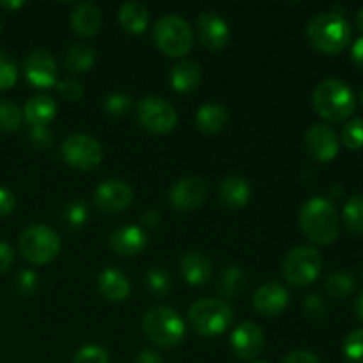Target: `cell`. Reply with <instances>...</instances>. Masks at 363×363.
Here are the masks:
<instances>
[{
	"mask_svg": "<svg viewBox=\"0 0 363 363\" xmlns=\"http://www.w3.org/2000/svg\"><path fill=\"white\" fill-rule=\"evenodd\" d=\"M303 308H305V314L311 315V318H315V319L325 318L326 311H328V307H326V301L323 300L319 294H311V296L305 300Z\"/></svg>",
	"mask_w": 363,
	"mask_h": 363,
	"instance_id": "42",
	"label": "cell"
},
{
	"mask_svg": "<svg viewBox=\"0 0 363 363\" xmlns=\"http://www.w3.org/2000/svg\"><path fill=\"white\" fill-rule=\"evenodd\" d=\"M323 257L314 247H296L286 255L282 264L284 279L294 287H307L318 280Z\"/></svg>",
	"mask_w": 363,
	"mask_h": 363,
	"instance_id": "7",
	"label": "cell"
},
{
	"mask_svg": "<svg viewBox=\"0 0 363 363\" xmlns=\"http://www.w3.org/2000/svg\"><path fill=\"white\" fill-rule=\"evenodd\" d=\"M208 186L201 177H184L170 188V204L179 211H191L206 201Z\"/></svg>",
	"mask_w": 363,
	"mask_h": 363,
	"instance_id": "15",
	"label": "cell"
},
{
	"mask_svg": "<svg viewBox=\"0 0 363 363\" xmlns=\"http://www.w3.org/2000/svg\"><path fill=\"white\" fill-rule=\"evenodd\" d=\"M301 233L315 245H332L339 238V213L332 201L312 197L301 206L298 215Z\"/></svg>",
	"mask_w": 363,
	"mask_h": 363,
	"instance_id": "1",
	"label": "cell"
},
{
	"mask_svg": "<svg viewBox=\"0 0 363 363\" xmlns=\"http://www.w3.org/2000/svg\"><path fill=\"white\" fill-rule=\"evenodd\" d=\"M197 35L202 46L211 52H220L227 46L230 38V28L227 21L215 11H206L197 18Z\"/></svg>",
	"mask_w": 363,
	"mask_h": 363,
	"instance_id": "12",
	"label": "cell"
},
{
	"mask_svg": "<svg viewBox=\"0 0 363 363\" xmlns=\"http://www.w3.org/2000/svg\"><path fill=\"white\" fill-rule=\"evenodd\" d=\"M21 6H23V2H0V7H6V9H18Z\"/></svg>",
	"mask_w": 363,
	"mask_h": 363,
	"instance_id": "50",
	"label": "cell"
},
{
	"mask_svg": "<svg viewBox=\"0 0 363 363\" xmlns=\"http://www.w3.org/2000/svg\"><path fill=\"white\" fill-rule=\"evenodd\" d=\"M28 140H30V144L34 145V147L48 149L52 147L55 137H53V133L48 130V128L43 126V128H32L30 133H28Z\"/></svg>",
	"mask_w": 363,
	"mask_h": 363,
	"instance_id": "41",
	"label": "cell"
},
{
	"mask_svg": "<svg viewBox=\"0 0 363 363\" xmlns=\"http://www.w3.org/2000/svg\"><path fill=\"white\" fill-rule=\"evenodd\" d=\"M351 59H353L354 66L363 69V35L358 38L357 41L353 43V46H351Z\"/></svg>",
	"mask_w": 363,
	"mask_h": 363,
	"instance_id": "46",
	"label": "cell"
},
{
	"mask_svg": "<svg viewBox=\"0 0 363 363\" xmlns=\"http://www.w3.org/2000/svg\"><path fill=\"white\" fill-rule=\"evenodd\" d=\"M315 113L330 123H342L350 119L357 108V98L350 85L337 78H326L312 94Z\"/></svg>",
	"mask_w": 363,
	"mask_h": 363,
	"instance_id": "3",
	"label": "cell"
},
{
	"mask_svg": "<svg viewBox=\"0 0 363 363\" xmlns=\"http://www.w3.org/2000/svg\"><path fill=\"white\" fill-rule=\"evenodd\" d=\"M110 357L101 346H84L74 353L73 363H108Z\"/></svg>",
	"mask_w": 363,
	"mask_h": 363,
	"instance_id": "39",
	"label": "cell"
},
{
	"mask_svg": "<svg viewBox=\"0 0 363 363\" xmlns=\"http://www.w3.org/2000/svg\"><path fill=\"white\" fill-rule=\"evenodd\" d=\"M357 27H358V30L362 32V35H363V7L360 11H358V14H357Z\"/></svg>",
	"mask_w": 363,
	"mask_h": 363,
	"instance_id": "51",
	"label": "cell"
},
{
	"mask_svg": "<svg viewBox=\"0 0 363 363\" xmlns=\"http://www.w3.org/2000/svg\"><path fill=\"white\" fill-rule=\"evenodd\" d=\"M218 195L222 204H225L227 208L241 209L250 201V183L241 176H229L220 183Z\"/></svg>",
	"mask_w": 363,
	"mask_h": 363,
	"instance_id": "21",
	"label": "cell"
},
{
	"mask_svg": "<svg viewBox=\"0 0 363 363\" xmlns=\"http://www.w3.org/2000/svg\"><path fill=\"white\" fill-rule=\"evenodd\" d=\"M252 303H254L257 314L266 315V318H275V315L282 314L289 305V293L279 282L262 284L255 291Z\"/></svg>",
	"mask_w": 363,
	"mask_h": 363,
	"instance_id": "16",
	"label": "cell"
},
{
	"mask_svg": "<svg viewBox=\"0 0 363 363\" xmlns=\"http://www.w3.org/2000/svg\"><path fill=\"white\" fill-rule=\"evenodd\" d=\"M360 103H362V106H363V91H362V94H360Z\"/></svg>",
	"mask_w": 363,
	"mask_h": 363,
	"instance_id": "52",
	"label": "cell"
},
{
	"mask_svg": "<svg viewBox=\"0 0 363 363\" xmlns=\"http://www.w3.org/2000/svg\"><path fill=\"white\" fill-rule=\"evenodd\" d=\"M227 121H229V112H227L225 106L216 105V103L202 105L197 110V116H195V123H197L199 130L208 135L220 133L227 126Z\"/></svg>",
	"mask_w": 363,
	"mask_h": 363,
	"instance_id": "25",
	"label": "cell"
},
{
	"mask_svg": "<svg viewBox=\"0 0 363 363\" xmlns=\"http://www.w3.org/2000/svg\"><path fill=\"white\" fill-rule=\"evenodd\" d=\"M147 245V234L137 225H123L116 229L110 236V247L116 254L124 257H135Z\"/></svg>",
	"mask_w": 363,
	"mask_h": 363,
	"instance_id": "18",
	"label": "cell"
},
{
	"mask_svg": "<svg viewBox=\"0 0 363 363\" xmlns=\"http://www.w3.org/2000/svg\"><path fill=\"white\" fill-rule=\"evenodd\" d=\"M57 91L67 101H78V99L84 96V87H82L80 82L73 80V78H67L57 84Z\"/></svg>",
	"mask_w": 363,
	"mask_h": 363,
	"instance_id": "40",
	"label": "cell"
},
{
	"mask_svg": "<svg viewBox=\"0 0 363 363\" xmlns=\"http://www.w3.org/2000/svg\"><path fill=\"white\" fill-rule=\"evenodd\" d=\"M230 344H233V350L238 357L245 358V360H252V358L259 357L262 353L266 339L262 330L255 323L247 321L234 328Z\"/></svg>",
	"mask_w": 363,
	"mask_h": 363,
	"instance_id": "17",
	"label": "cell"
},
{
	"mask_svg": "<svg viewBox=\"0 0 363 363\" xmlns=\"http://www.w3.org/2000/svg\"><path fill=\"white\" fill-rule=\"evenodd\" d=\"M20 250L32 264H48L59 255L60 238L48 225H30L21 233Z\"/></svg>",
	"mask_w": 363,
	"mask_h": 363,
	"instance_id": "8",
	"label": "cell"
},
{
	"mask_svg": "<svg viewBox=\"0 0 363 363\" xmlns=\"http://www.w3.org/2000/svg\"><path fill=\"white\" fill-rule=\"evenodd\" d=\"M138 123L149 133L165 135L176 128L177 112L162 96H145L137 105Z\"/></svg>",
	"mask_w": 363,
	"mask_h": 363,
	"instance_id": "9",
	"label": "cell"
},
{
	"mask_svg": "<svg viewBox=\"0 0 363 363\" xmlns=\"http://www.w3.org/2000/svg\"><path fill=\"white\" fill-rule=\"evenodd\" d=\"M152 39L160 52L172 59H181L194 48V32L186 20L177 14L160 18L152 28Z\"/></svg>",
	"mask_w": 363,
	"mask_h": 363,
	"instance_id": "4",
	"label": "cell"
},
{
	"mask_svg": "<svg viewBox=\"0 0 363 363\" xmlns=\"http://www.w3.org/2000/svg\"><path fill=\"white\" fill-rule=\"evenodd\" d=\"M201 66L194 60H179L170 71V84L176 92L190 94L201 84Z\"/></svg>",
	"mask_w": 363,
	"mask_h": 363,
	"instance_id": "23",
	"label": "cell"
},
{
	"mask_svg": "<svg viewBox=\"0 0 363 363\" xmlns=\"http://www.w3.org/2000/svg\"><path fill=\"white\" fill-rule=\"evenodd\" d=\"M133 201V190L126 181L106 179L94 190V204L99 211L117 215Z\"/></svg>",
	"mask_w": 363,
	"mask_h": 363,
	"instance_id": "11",
	"label": "cell"
},
{
	"mask_svg": "<svg viewBox=\"0 0 363 363\" xmlns=\"http://www.w3.org/2000/svg\"><path fill=\"white\" fill-rule=\"evenodd\" d=\"M38 273L32 272V269H21L14 277V287H16V291L21 296H30V294H34L38 291Z\"/></svg>",
	"mask_w": 363,
	"mask_h": 363,
	"instance_id": "38",
	"label": "cell"
},
{
	"mask_svg": "<svg viewBox=\"0 0 363 363\" xmlns=\"http://www.w3.org/2000/svg\"><path fill=\"white\" fill-rule=\"evenodd\" d=\"M354 312H357V318L363 323V291L358 294L357 301H354Z\"/></svg>",
	"mask_w": 363,
	"mask_h": 363,
	"instance_id": "49",
	"label": "cell"
},
{
	"mask_svg": "<svg viewBox=\"0 0 363 363\" xmlns=\"http://www.w3.org/2000/svg\"><path fill=\"white\" fill-rule=\"evenodd\" d=\"M60 152H62L64 162L71 169L82 170V172L96 169L103 160V149L99 145V142L94 137H91V135L84 133L67 137L62 142Z\"/></svg>",
	"mask_w": 363,
	"mask_h": 363,
	"instance_id": "10",
	"label": "cell"
},
{
	"mask_svg": "<svg viewBox=\"0 0 363 363\" xmlns=\"http://www.w3.org/2000/svg\"><path fill=\"white\" fill-rule=\"evenodd\" d=\"M144 332L151 342L160 347H176L184 339V323L170 307H155L144 315Z\"/></svg>",
	"mask_w": 363,
	"mask_h": 363,
	"instance_id": "5",
	"label": "cell"
},
{
	"mask_svg": "<svg viewBox=\"0 0 363 363\" xmlns=\"http://www.w3.org/2000/svg\"><path fill=\"white\" fill-rule=\"evenodd\" d=\"M23 67L32 87L50 89L57 84V64L46 50H32L25 59Z\"/></svg>",
	"mask_w": 363,
	"mask_h": 363,
	"instance_id": "13",
	"label": "cell"
},
{
	"mask_svg": "<svg viewBox=\"0 0 363 363\" xmlns=\"http://www.w3.org/2000/svg\"><path fill=\"white\" fill-rule=\"evenodd\" d=\"M342 142L347 149L357 151L363 147V119L353 117L342 130Z\"/></svg>",
	"mask_w": 363,
	"mask_h": 363,
	"instance_id": "35",
	"label": "cell"
},
{
	"mask_svg": "<svg viewBox=\"0 0 363 363\" xmlns=\"http://www.w3.org/2000/svg\"><path fill=\"white\" fill-rule=\"evenodd\" d=\"M190 325L199 335L216 337L222 335L233 325V308L222 300H199L188 311Z\"/></svg>",
	"mask_w": 363,
	"mask_h": 363,
	"instance_id": "6",
	"label": "cell"
},
{
	"mask_svg": "<svg viewBox=\"0 0 363 363\" xmlns=\"http://www.w3.org/2000/svg\"><path fill=\"white\" fill-rule=\"evenodd\" d=\"M119 23L130 34H142L149 25V11L142 2H126L119 9Z\"/></svg>",
	"mask_w": 363,
	"mask_h": 363,
	"instance_id": "26",
	"label": "cell"
},
{
	"mask_svg": "<svg viewBox=\"0 0 363 363\" xmlns=\"http://www.w3.org/2000/svg\"><path fill=\"white\" fill-rule=\"evenodd\" d=\"M282 363H321L319 358L311 351H293L284 358Z\"/></svg>",
	"mask_w": 363,
	"mask_h": 363,
	"instance_id": "45",
	"label": "cell"
},
{
	"mask_svg": "<svg viewBox=\"0 0 363 363\" xmlns=\"http://www.w3.org/2000/svg\"><path fill=\"white\" fill-rule=\"evenodd\" d=\"M351 35L353 30L350 21L337 11L315 14L307 25L308 43L326 55H337L344 52L351 43Z\"/></svg>",
	"mask_w": 363,
	"mask_h": 363,
	"instance_id": "2",
	"label": "cell"
},
{
	"mask_svg": "<svg viewBox=\"0 0 363 363\" xmlns=\"http://www.w3.org/2000/svg\"><path fill=\"white\" fill-rule=\"evenodd\" d=\"M18 80V67L16 62L11 59L7 52H0V91L14 87Z\"/></svg>",
	"mask_w": 363,
	"mask_h": 363,
	"instance_id": "36",
	"label": "cell"
},
{
	"mask_svg": "<svg viewBox=\"0 0 363 363\" xmlns=\"http://www.w3.org/2000/svg\"><path fill=\"white\" fill-rule=\"evenodd\" d=\"M160 213L155 211V209H149V211H145L144 215H142V223H144L145 227H149V229H156V227L160 225Z\"/></svg>",
	"mask_w": 363,
	"mask_h": 363,
	"instance_id": "47",
	"label": "cell"
},
{
	"mask_svg": "<svg viewBox=\"0 0 363 363\" xmlns=\"http://www.w3.org/2000/svg\"><path fill=\"white\" fill-rule=\"evenodd\" d=\"M342 353L347 363H363V330H354L346 337Z\"/></svg>",
	"mask_w": 363,
	"mask_h": 363,
	"instance_id": "34",
	"label": "cell"
},
{
	"mask_svg": "<svg viewBox=\"0 0 363 363\" xmlns=\"http://www.w3.org/2000/svg\"><path fill=\"white\" fill-rule=\"evenodd\" d=\"M16 206V199H14L13 191H9L7 188H0V218L11 215Z\"/></svg>",
	"mask_w": 363,
	"mask_h": 363,
	"instance_id": "43",
	"label": "cell"
},
{
	"mask_svg": "<svg viewBox=\"0 0 363 363\" xmlns=\"http://www.w3.org/2000/svg\"><path fill=\"white\" fill-rule=\"evenodd\" d=\"M96 62V50L85 43H74L66 52L64 66L73 73H85L91 69Z\"/></svg>",
	"mask_w": 363,
	"mask_h": 363,
	"instance_id": "27",
	"label": "cell"
},
{
	"mask_svg": "<svg viewBox=\"0 0 363 363\" xmlns=\"http://www.w3.org/2000/svg\"><path fill=\"white\" fill-rule=\"evenodd\" d=\"M145 284H147V289L158 298L170 293V277L162 268L149 269L147 275H145Z\"/></svg>",
	"mask_w": 363,
	"mask_h": 363,
	"instance_id": "33",
	"label": "cell"
},
{
	"mask_svg": "<svg viewBox=\"0 0 363 363\" xmlns=\"http://www.w3.org/2000/svg\"><path fill=\"white\" fill-rule=\"evenodd\" d=\"M326 293L337 300H344L354 291V279L346 272H335L326 279Z\"/></svg>",
	"mask_w": 363,
	"mask_h": 363,
	"instance_id": "30",
	"label": "cell"
},
{
	"mask_svg": "<svg viewBox=\"0 0 363 363\" xmlns=\"http://www.w3.org/2000/svg\"><path fill=\"white\" fill-rule=\"evenodd\" d=\"M131 105H133V99H131L130 94H126V92H113V94L106 96L103 110L110 117H123L131 108Z\"/></svg>",
	"mask_w": 363,
	"mask_h": 363,
	"instance_id": "32",
	"label": "cell"
},
{
	"mask_svg": "<svg viewBox=\"0 0 363 363\" xmlns=\"http://www.w3.org/2000/svg\"><path fill=\"white\" fill-rule=\"evenodd\" d=\"M57 112V105L50 96H34L25 103L23 117L30 128L48 126Z\"/></svg>",
	"mask_w": 363,
	"mask_h": 363,
	"instance_id": "24",
	"label": "cell"
},
{
	"mask_svg": "<svg viewBox=\"0 0 363 363\" xmlns=\"http://www.w3.org/2000/svg\"><path fill=\"white\" fill-rule=\"evenodd\" d=\"M342 220L344 225L350 233L363 234V195H354V197L347 199V202L344 204L342 211Z\"/></svg>",
	"mask_w": 363,
	"mask_h": 363,
	"instance_id": "29",
	"label": "cell"
},
{
	"mask_svg": "<svg viewBox=\"0 0 363 363\" xmlns=\"http://www.w3.org/2000/svg\"><path fill=\"white\" fill-rule=\"evenodd\" d=\"M362 277H363V266H362Z\"/></svg>",
	"mask_w": 363,
	"mask_h": 363,
	"instance_id": "53",
	"label": "cell"
},
{
	"mask_svg": "<svg viewBox=\"0 0 363 363\" xmlns=\"http://www.w3.org/2000/svg\"><path fill=\"white\" fill-rule=\"evenodd\" d=\"M98 289L106 300L119 303V301H124L130 296L131 287L126 277L119 269L105 268L98 277Z\"/></svg>",
	"mask_w": 363,
	"mask_h": 363,
	"instance_id": "22",
	"label": "cell"
},
{
	"mask_svg": "<svg viewBox=\"0 0 363 363\" xmlns=\"http://www.w3.org/2000/svg\"><path fill=\"white\" fill-rule=\"evenodd\" d=\"M179 269L183 279L186 280V284L201 287L206 286L209 282V279H211L213 264L209 261V257H206L202 252L191 250L181 257Z\"/></svg>",
	"mask_w": 363,
	"mask_h": 363,
	"instance_id": "20",
	"label": "cell"
},
{
	"mask_svg": "<svg viewBox=\"0 0 363 363\" xmlns=\"http://www.w3.org/2000/svg\"><path fill=\"white\" fill-rule=\"evenodd\" d=\"M23 112L9 99H0V131L11 133L21 126Z\"/></svg>",
	"mask_w": 363,
	"mask_h": 363,
	"instance_id": "31",
	"label": "cell"
},
{
	"mask_svg": "<svg viewBox=\"0 0 363 363\" xmlns=\"http://www.w3.org/2000/svg\"><path fill=\"white\" fill-rule=\"evenodd\" d=\"M257 363H266V362H257Z\"/></svg>",
	"mask_w": 363,
	"mask_h": 363,
	"instance_id": "54",
	"label": "cell"
},
{
	"mask_svg": "<svg viewBox=\"0 0 363 363\" xmlns=\"http://www.w3.org/2000/svg\"><path fill=\"white\" fill-rule=\"evenodd\" d=\"M71 28L80 38H94L101 28V11L92 2H80L71 11Z\"/></svg>",
	"mask_w": 363,
	"mask_h": 363,
	"instance_id": "19",
	"label": "cell"
},
{
	"mask_svg": "<svg viewBox=\"0 0 363 363\" xmlns=\"http://www.w3.org/2000/svg\"><path fill=\"white\" fill-rule=\"evenodd\" d=\"M14 262V250L7 241L0 240V273H6Z\"/></svg>",
	"mask_w": 363,
	"mask_h": 363,
	"instance_id": "44",
	"label": "cell"
},
{
	"mask_svg": "<svg viewBox=\"0 0 363 363\" xmlns=\"http://www.w3.org/2000/svg\"><path fill=\"white\" fill-rule=\"evenodd\" d=\"M245 284H247V279H245L243 269L240 266H229L220 273L216 289L223 298H236L243 293Z\"/></svg>",
	"mask_w": 363,
	"mask_h": 363,
	"instance_id": "28",
	"label": "cell"
},
{
	"mask_svg": "<svg viewBox=\"0 0 363 363\" xmlns=\"http://www.w3.org/2000/svg\"><path fill=\"white\" fill-rule=\"evenodd\" d=\"M135 363H165V362H163V358L160 357L156 351L144 350L140 354H138L137 362H135Z\"/></svg>",
	"mask_w": 363,
	"mask_h": 363,
	"instance_id": "48",
	"label": "cell"
},
{
	"mask_svg": "<svg viewBox=\"0 0 363 363\" xmlns=\"http://www.w3.org/2000/svg\"><path fill=\"white\" fill-rule=\"evenodd\" d=\"M89 218V209L87 206L82 201H73L67 204L66 211H64V222L73 229H80Z\"/></svg>",
	"mask_w": 363,
	"mask_h": 363,
	"instance_id": "37",
	"label": "cell"
},
{
	"mask_svg": "<svg viewBox=\"0 0 363 363\" xmlns=\"http://www.w3.org/2000/svg\"><path fill=\"white\" fill-rule=\"evenodd\" d=\"M305 147L315 162H332L339 155V138L326 124H314L305 135Z\"/></svg>",
	"mask_w": 363,
	"mask_h": 363,
	"instance_id": "14",
	"label": "cell"
}]
</instances>
